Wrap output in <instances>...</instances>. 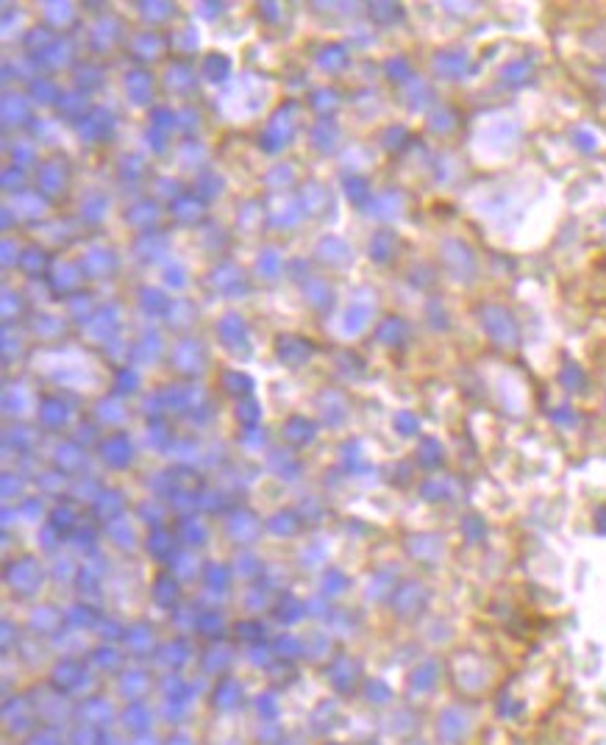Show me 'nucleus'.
<instances>
[{"label":"nucleus","instance_id":"nucleus-1","mask_svg":"<svg viewBox=\"0 0 606 745\" xmlns=\"http://www.w3.org/2000/svg\"><path fill=\"white\" fill-rule=\"evenodd\" d=\"M234 701H239V687H236L234 681H226V684L217 690V706H226V709H231V706H234Z\"/></svg>","mask_w":606,"mask_h":745}]
</instances>
